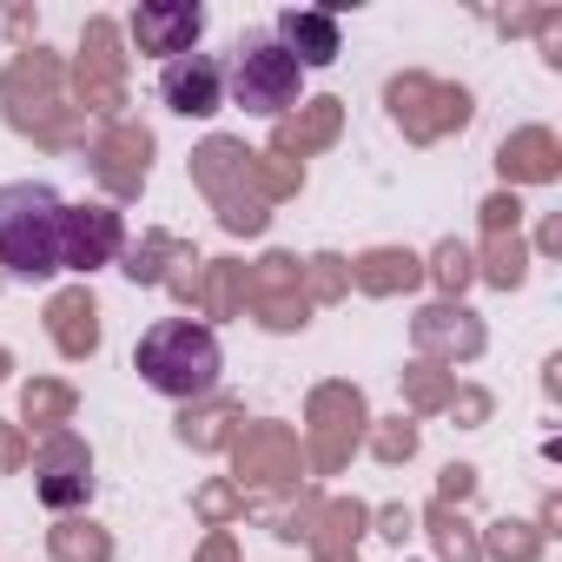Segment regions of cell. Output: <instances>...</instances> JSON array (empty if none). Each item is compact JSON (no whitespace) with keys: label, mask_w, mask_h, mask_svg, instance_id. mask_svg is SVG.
Returning a JSON list of instances; mask_svg holds the SVG:
<instances>
[{"label":"cell","mask_w":562,"mask_h":562,"mask_svg":"<svg viewBox=\"0 0 562 562\" xmlns=\"http://www.w3.org/2000/svg\"><path fill=\"white\" fill-rule=\"evenodd\" d=\"M34 496L47 509H80L93 496V450L74 430H60V437L41 443V457H34Z\"/></svg>","instance_id":"obj_5"},{"label":"cell","mask_w":562,"mask_h":562,"mask_svg":"<svg viewBox=\"0 0 562 562\" xmlns=\"http://www.w3.org/2000/svg\"><path fill=\"white\" fill-rule=\"evenodd\" d=\"M159 100L186 120H212L225 106V67L212 54H186V60H166L159 67Z\"/></svg>","instance_id":"obj_7"},{"label":"cell","mask_w":562,"mask_h":562,"mask_svg":"<svg viewBox=\"0 0 562 562\" xmlns=\"http://www.w3.org/2000/svg\"><path fill=\"white\" fill-rule=\"evenodd\" d=\"M133 41L139 54H159V60H186L199 54V34H205V8L199 0H146V8H133Z\"/></svg>","instance_id":"obj_6"},{"label":"cell","mask_w":562,"mask_h":562,"mask_svg":"<svg viewBox=\"0 0 562 562\" xmlns=\"http://www.w3.org/2000/svg\"><path fill=\"white\" fill-rule=\"evenodd\" d=\"M60 225L67 199L47 179H8L0 186V271L8 278H60Z\"/></svg>","instance_id":"obj_2"},{"label":"cell","mask_w":562,"mask_h":562,"mask_svg":"<svg viewBox=\"0 0 562 562\" xmlns=\"http://www.w3.org/2000/svg\"><path fill=\"white\" fill-rule=\"evenodd\" d=\"M299 87H305V67L278 47L271 34L245 41L225 67V106H245L258 120H278V113H292L299 106Z\"/></svg>","instance_id":"obj_3"},{"label":"cell","mask_w":562,"mask_h":562,"mask_svg":"<svg viewBox=\"0 0 562 562\" xmlns=\"http://www.w3.org/2000/svg\"><path fill=\"white\" fill-rule=\"evenodd\" d=\"M133 371L146 378V391H159V397H172V404H199V397L218 391L225 351H218L212 325H199V318H159V325L139 331Z\"/></svg>","instance_id":"obj_1"},{"label":"cell","mask_w":562,"mask_h":562,"mask_svg":"<svg viewBox=\"0 0 562 562\" xmlns=\"http://www.w3.org/2000/svg\"><path fill=\"white\" fill-rule=\"evenodd\" d=\"M271 41L285 47L305 74H312V67H331V60L345 54L338 14H318V8H285V14H278V27H271Z\"/></svg>","instance_id":"obj_8"},{"label":"cell","mask_w":562,"mask_h":562,"mask_svg":"<svg viewBox=\"0 0 562 562\" xmlns=\"http://www.w3.org/2000/svg\"><path fill=\"white\" fill-rule=\"evenodd\" d=\"M126 245V218L100 199L87 205H67V225H60V271H100L113 265Z\"/></svg>","instance_id":"obj_4"}]
</instances>
